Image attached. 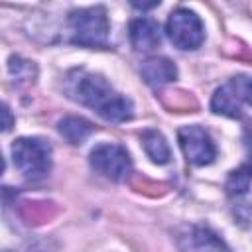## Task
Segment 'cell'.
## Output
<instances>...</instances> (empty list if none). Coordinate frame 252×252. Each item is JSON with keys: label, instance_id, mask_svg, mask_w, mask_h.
<instances>
[{"label": "cell", "instance_id": "6da1fadb", "mask_svg": "<svg viewBox=\"0 0 252 252\" xmlns=\"http://www.w3.org/2000/svg\"><path fill=\"white\" fill-rule=\"evenodd\" d=\"M73 98H77L81 104L96 110V114L108 122H126L134 114L132 100L116 93L110 83L94 73L81 71L77 79H73L71 87Z\"/></svg>", "mask_w": 252, "mask_h": 252}, {"label": "cell", "instance_id": "7a4b0ae2", "mask_svg": "<svg viewBox=\"0 0 252 252\" xmlns=\"http://www.w3.org/2000/svg\"><path fill=\"white\" fill-rule=\"evenodd\" d=\"M69 30L73 43L85 47H106L110 39V22L102 6L81 8L71 12Z\"/></svg>", "mask_w": 252, "mask_h": 252}, {"label": "cell", "instance_id": "3957f363", "mask_svg": "<svg viewBox=\"0 0 252 252\" xmlns=\"http://www.w3.org/2000/svg\"><path fill=\"white\" fill-rule=\"evenodd\" d=\"M12 158L28 179H41L51 169V146L41 138H18L12 144Z\"/></svg>", "mask_w": 252, "mask_h": 252}, {"label": "cell", "instance_id": "277c9868", "mask_svg": "<svg viewBox=\"0 0 252 252\" xmlns=\"http://www.w3.org/2000/svg\"><path fill=\"white\" fill-rule=\"evenodd\" d=\"M250 79L248 75H238L228 79L222 87H219L211 98V108L217 114H224L230 118H240L250 104Z\"/></svg>", "mask_w": 252, "mask_h": 252}, {"label": "cell", "instance_id": "5b68a950", "mask_svg": "<svg viewBox=\"0 0 252 252\" xmlns=\"http://www.w3.org/2000/svg\"><path fill=\"white\" fill-rule=\"evenodd\" d=\"M167 37L179 49H197L205 39L201 18L189 8H177L169 14L165 24Z\"/></svg>", "mask_w": 252, "mask_h": 252}, {"label": "cell", "instance_id": "8992f818", "mask_svg": "<svg viewBox=\"0 0 252 252\" xmlns=\"http://www.w3.org/2000/svg\"><path fill=\"white\" fill-rule=\"evenodd\" d=\"M91 165L100 175H104L112 181H120L130 173L132 159H130V154L126 152L124 146L106 142V144H98L93 148Z\"/></svg>", "mask_w": 252, "mask_h": 252}, {"label": "cell", "instance_id": "52a82bcc", "mask_svg": "<svg viewBox=\"0 0 252 252\" xmlns=\"http://www.w3.org/2000/svg\"><path fill=\"white\" fill-rule=\"evenodd\" d=\"M177 138L187 161H191L193 165H209L215 159L217 156L215 142L211 140L209 132L203 130L201 126H183Z\"/></svg>", "mask_w": 252, "mask_h": 252}, {"label": "cell", "instance_id": "ba28073f", "mask_svg": "<svg viewBox=\"0 0 252 252\" xmlns=\"http://www.w3.org/2000/svg\"><path fill=\"white\" fill-rule=\"evenodd\" d=\"M179 250L181 252H228L224 242L211 232L209 228L203 226H189L185 228L179 238Z\"/></svg>", "mask_w": 252, "mask_h": 252}, {"label": "cell", "instance_id": "9c48e42d", "mask_svg": "<svg viewBox=\"0 0 252 252\" xmlns=\"http://www.w3.org/2000/svg\"><path fill=\"white\" fill-rule=\"evenodd\" d=\"M130 41L136 51H152L159 45V26L152 18H136L130 22Z\"/></svg>", "mask_w": 252, "mask_h": 252}, {"label": "cell", "instance_id": "30bf717a", "mask_svg": "<svg viewBox=\"0 0 252 252\" xmlns=\"http://www.w3.org/2000/svg\"><path fill=\"white\" fill-rule=\"evenodd\" d=\"M142 75L150 85L161 87L177 77V67L167 57H150L142 63Z\"/></svg>", "mask_w": 252, "mask_h": 252}, {"label": "cell", "instance_id": "8fae6325", "mask_svg": "<svg viewBox=\"0 0 252 252\" xmlns=\"http://www.w3.org/2000/svg\"><path fill=\"white\" fill-rule=\"evenodd\" d=\"M57 130L59 134L69 142V144H83L93 132H94V126L81 118V116H65L63 120H59L57 124Z\"/></svg>", "mask_w": 252, "mask_h": 252}, {"label": "cell", "instance_id": "7c38bea8", "mask_svg": "<svg viewBox=\"0 0 252 252\" xmlns=\"http://www.w3.org/2000/svg\"><path fill=\"white\" fill-rule=\"evenodd\" d=\"M142 146H144L146 154L152 158V161H156V163H167L171 159L169 144L165 142L163 134L158 130H146L142 134Z\"/></svg>", "mask_w": 252, "mask_h": 252}, {"label": "cell", "instance_id": "4fadbf2b", "mask_svg": "<svg viewBox=\"0 0 252 252\" xmlns=\"http://www.w3.org/2000/svg\"><path fill=\"white\" fill-rule=\"evenodd\" d=\"M248 189H250V169H248V165H244L230 173V177L226 181V193L234 201L238 197H244V201H248Z\"/></svg>", "mask_w": 252, "mask_h": 252}, {"label": "cell", "instance_id": "5bb4252c", "mask_svg": "<svg viewBox=\"0 0 252 252\" xmlns=\"http://www.w3.org/2000/svg\"><path fill=\"white\" fill-rule=\"evenodd\" d=\"M14 126V114L6 102L0 100V132H8Z\"/></svg>", "mask_w": 252, "mask_h": 252}, {"label": "cell", "instance_id": "9a60e30c", "mask_svg": "<svg viewBox=\"0 0 252 252\" xmlns=\"http://www.w3.org/2000/svg\"><path fill=\"white\" fill-rule=\"evenodd\" d=\"M2 171H4V158H2V152H0V175H2Z\"/></svg>", "mask_w": 252, "mask_h": 252}]
</instances>
